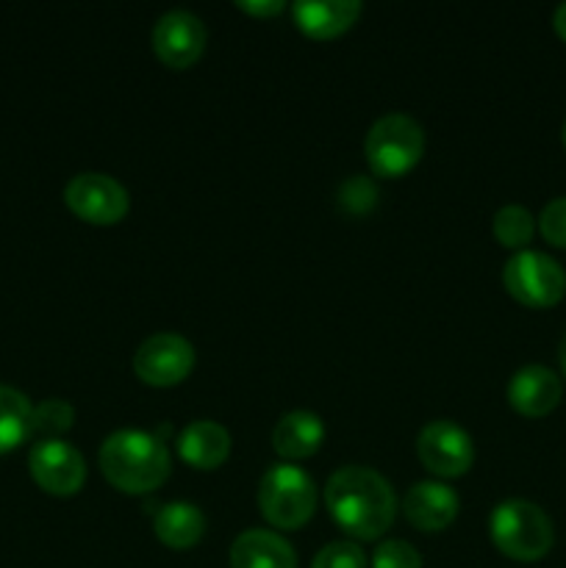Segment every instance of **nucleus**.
Returning <instances> with one entry per match:
<instances>
[{
  "label": "nucleus",
  "instance_id": "1",
  "mask_svg": "<svg viewBox=\"0 0 566 568\" xmlns=\"http://www.w3.org/2000/svg\"><path fill=\"white\" fill-rule=\"evenodd\" d=\"M325 503L333 521L358 541H375L397 516V497L377 471L366 466H342L331 475Z\"/></svg>",
  "mask_w": 566,
  "mask_h": 568
},
{
  "label": "nucleus",
  "instance_id": "2",
  "mask_svg": "<svg viewBox=\"0 0 566 568\" xmlns=\"http://www.w3.org/2000/svg\"><path fill=\"white\" fill-rule=\"evenodd\" d=\"M100 471L122 494H148L170 477V449L144 430H117L100 447Z\"/></svg>",
  "mask_w": 566,
  "mask_h": 568
},
{
  "label": "nucleus",
  "instance_id": "3",
  "mask_svg": "<svg viewBox=\"0 0 566 568\" xmlns=\"http://www.w3.org/2000/svg\"><path fill=\"white\" fill-rule=\"evenodd\" d=\"M492 541L505 558L519 560V564H533L542 560L553 549L555 532L549 516L527 499H505L494 508L492 521Z\"/></svg>",
  "mask_w": 566,
  "mask_h": 568
},
{
  "label": "nucleus",
  "instance_id": "4",
  "mask_svg": "<svg viewBox=\"0 0 566 568\" xmlns=\"http://www.w3.org/2000/svg\"><path fill=\"white\" fill-rule=\"evenodd\" d=\"M261 516L277 530H297L314 516V480L300 466L275 464L259 483Z\"/></svg>",
  "mask_w": 566,
  "mask_h": 568
},
{
  "label": "nucleus",
  "instance_id": "5",
  "mask_svg": "<svg viewBox=\"0 0 566 568\" xmlns=\"http://www.w3.org/2000/svg\"><path fill=\"white\" fill-rule=\"evenodd\" d=\"M425 153V133L405 114H386L370 128L364 155L377 178H400L414 170Z\"/></svg>",
  "mask_w": 566,
  "mask_h": 568
},
{
  "label": "nucleus",
  "instance_id": "6",
  "mask_svg": "<svg viewBox=\"0 0 566 568\" xmlns=\"http://www.w3.org/2000/svg\"><path fill=\"white\" fill-rule=\"evenodd\" d=\"M503 283L516 303L527 308H549L566 294V272L553 255L519 250L503 270Z\"/></svg>",
  "mask_w": 566,
  "mask_h": 568
},
{
  "label": "nucleus",
  "instance_id": "7",
  "mask_svg": "<svg viewBox=\"0 0 566 568\" xmlns=\"http://www.w3.org/2000/svg\"><path fill=\"white\" fill-rule=\"evenodd\" d=\"M64 203L78 220L92 225H117L131 209L128 189L103 172H81L64 189Z\"/></svg>",
  "mask_w": 566,
  "mask_h": 568
},
{
  "label": "nucleus",
  "instance_id": "8",
  "mask_svg": "<svg viewBox=\"0 0 566 568\" xmlns=\"http://www.w3.org/2000/svg\"><path fill=\"white\" fill-rule=\"evenodd\" d=\"M194 369V347L178 333H155L144 338L133 355V372L142 383L155 388H170L186 381Z\"/></svg>",
  "mask_w": 566,
  "mask_h": 568
},
{
  "label": "nucleus",
  "instance_id": "9",
  "mask_svg": "<svg viewBox=\"0 0 566 568\" xmlns=\"http://www.w3.org/2000/svg\"><path fill=\"white\" fill-rule=\"evenodd\" d=\"M28 469L37 486L53 497H72L87 480L83 455L61 438H39L28 455Z\"/></svg>",
  "mask_w": 566,
  "mask_h": 568
},
{
  "label": "nucleus",
  "instance_id": "10",
  "mask_svg": "<svg viewBox=\"0 0 566 568\" xmlns=\"http://www.w3.org/2000/svg\"><path fill=\"white\" fill-rule=\"evenodd\" d=\"M416 455L433 475L461 477L475 464V444L464 427L449 419H438L422 427L416 438Z\"/></svg>",
  "mask_w": 566,
  "mask_h": 568
},
{
  "label": "nucleus",
  "instance_id": "11",
  "mask_svg": "<svg viewBox=\"0 0 566 568\" xmlns=\"http://www.w3.org/2000/svg\"><path fill=\"white\" fill-rule=\"evenodd\" d=\"M203 20L192 11H166L153 28V50L172 70H186L203 55L205 50Z\"/></svg>",
  "mask_w": 566,
  "mask_h": 568
},
{
  "label": "nucleus",
  "instance_id": "12",
  "mask_svg": "<svg viewBox=\"0 0 566 568\" xmlns=\"http://www.w3.org/2000/svg\"><path fill=\"white\" fill-rule=\"evenodd\" d=\"M564 397L560 377L542 364L522 366L508 383V403L522 416H547Z\"/></svg>",
  "mask_w": 566,
  "mask_h": 568
},
{
  "label": "nucleus",
  "instance_id": "13",
  "mask_svg": "<svg viewBox=\"0 0 566 568\" xmlns=\"http://www.w3.org/2000/svg\"><path fill=\"white\" fill-rule=\"evenodd\" d=\"M405 516H408L411 525L422 532H438L444 527H449L458 516V494L453 491L444 483H416L405 494Z\"/></svg>",
  "mask_w": 566,
  "mask_h": 568
},
{
  "label": "nucleus",
  "instance_id": "14",
  "mask_svg": "<svg viewBox=\"0 0 566 568\" xmlns=\"http://www.w3.org/2000/svg\"><path fill=\"white\" fill-rule=\"evenodd\" d=\"M294 22L311 39H336L355 26L361 14L358 0H300L292 6Z\"/></svg>",
  "mask_w": 566,
  "mask_h": 568
},
{
  "label": "nucleus",
  "instance_id": "15",
  "mask_svg": "<svg viewBox=\"0 0 566 568\" xmlns=\"http://www.w3.org/2000/svg\"><path fill=\"white\" fill-rule=\"evenodd\" d=\"M178 455L186 460L192 469H220L231 455V436L222 425L209 419L192 422L183 427L181 438H178Z\"/></svg>",
  "mask_w": 566,
  "mask_h": 568
},
{
  "label": "nucleus",
  "instance_id": "16",
  "mask_svg": "<svg viewBox=\"0 0 566 568\" xmlns=\"http://www.w3.org/2000/svg\"><path fill=\"white\" fill-rule=\"evenodd\" d=\"M231 568H297V555L277 532L247 530L233 541Z\"/></svg>",
  "mask_w": 566,
  "mask_h": 568
},
{
  "label": "nucleus",
  "instance_id": "17",
  "mask_svg": "<svg viewBox=\"0 0 566 568\" xmlns=\"http://www.w3.org/2000/svg\"><path fill=\"white\" fill-rule=\"evenodd\" d=\"M322 442H325V425L311 410H292L281 416L272 433V447L286 460L311 458L322 447Z\"/></svg>",
  "mask_w": 566,
  "mask_h": 568
},
{
  "label": "nucleus",
  "instance_id": "18",
  "mask_svg": "<svg viewBox=\"0 0 566 568\" xmlns=\"http://www.w3.org/2000/svg\"><path fill=\"white\" fill-rule=\"evenodd\" d=\"M153 530L170 549H189L205 536V516L189 503H170L155 514Z\"/></svg>",
  "mask_w": 566,
  "mask_h": 568
},
{
  "label": "nucleus",
  "instance_id": "19",
  "mask_svg": "<svg viewBox=\"0 0 566 568\" xmlns=\"http://www.w3.org/2000/svg\"><path fill=\"white\" fill-rule=\"evenodd\" d=\"M31 399L11 386H0V455L31 438Z\"/></svg>",
  "mask_w": 566,
  "mask_h": 568
},
{
  "label": "nucleus",
  "instance_id": "20",
  "mask_svg": "<svg viewBox=\"0 0 566 568\" xmlns=\"http://www.w3.org/2000/svg\"><path fill=\"white\" fill-rule=\"evenodd\" d=\"M494 236L503 247H525L527 242L536 233V220H533L530 211L525 205H503V209L494 214Z\"/></svg>",
  "mask_w": 566,
  "mask_h": 568
},
{
  "label": "nucleus",
  "instance_id": "21",
  "mask_svg": "<svg viewBox=\"0 0 566 568\" xmlns=\"http://www.w3.org/2000/svg\"><path fill=\"white\" fill-rule=\"evenodd\" d=\"M75 422V410L67 399H44V403L33 405L31 414V436L44 438H59L67 433Z\"/></svg>",
  "mask_w": 566,
  "mask_h": 568
},
{
  "label": "nucleus",
  "instance_id": "22",
  "mask_svg": "<svg viewBox=\"0 0 566 568\" xmlns=\"http://www.w3.org/2000/svg\"><path fill=\"white\" fill-rule=\"evenodd\" d=\"M311 568H366V555L353 541H333L316 552Z\"/></svg>",
  "mask_w": 566,
  "mask_h": 568
},
{
  "label": "nucleus",
  "instance_id": "23",
  "mask_svg": "<svg viewBox=\"0 0 566 568\" xmlns=\"http://www.w3.org/2000/svg\"><path fill=\"white\" fill-rule=\"evenodd\" d=\"M375 183L364 175L350 178V181H344L342 189H338V203H342L350 214H366L370 209H375Z\"/></svg>",
  "mask_w": 566,
  "mask_h": 568
},
{
  "label": "nucleus",
  "instance_id": "24",
  "mask_svg": "<svg viewBox=\"0 0 566 568\" xmlns=\"http://www.w3.org/2000/svg\"><path fill=\"white\" fill-rule=\"evenodd\" d=\"M372 568H422V558L411 544L383 541L372 555Z\"/></svg>",
  "mask_w": 566,
  "mask_h": 568
},
{
  "label": "nucleus",
  "instance_id": "25",
  "mask_svg": "<svg viewBox=\"0 0 566 568\" xmlns=\"http://www.w3.org/2000/svg\"><path fill=\"white\" fill-rule=\"evenodd\" d=\"M538 227L542 236L555 247H566V194L555 197L544 205L542 216H538Z\"/></svg>",
  "mask_w": 566,
  "mask_h": 568
},
{
  "label": "nucleus",
  "instance_id": "26",
  "mask_svg": "<svg viewBox=\"0 0 566 568\" xmlns=\"http://www.w3.org/2000/svg\"><path fill=\"white\" fill-rule=\"evenodd\" d=\"M236 9L247 11V14H253V17H275L277 11H283V3L281 0H261V3L242 0V3H236Z\"/></svg>",
  "mask_w": 566,
  "mask_h": 568
},
{
  "label": "nucleus",
  "instance_id": "27",
  "mask_svg": "<svg viewBox=\"0 0 566 568\" xmlns=\"http://www.w3.org/2000/svg\"><path fill=\"white\" fill-rule=\"evenodd\" d=\"M553 26H555V33H558L560 39H566V0L558 6V9H555Z\"/></svg>",
  "mask_w": 566,
  "mask_h": 568
},
{
  "label": "nucleus",
  "instance_id": "28",
  "mask_svg": "<svg viewBox=\"0 0 566 568\" xmlns=\"http://www.w3.org/2000/svg\"><path fill=\"white\" fill-rule=\"evenodd\" d=\"M558 358H560V369H564V375H566V333H564V338H560Z\"/></svg>",
  "mask_w": 566,
  "mask_h": 568
},
{
  "label": "nucleus",
  "instance_id": "29",
  "mask_svg": "<svg viewBox=\"0 0 566 568\" xmlns=\"http://www.w3.org/2000/svg\"><path fill=\"white\" fill-rule=\"evenodd\" d=\"M560 136H564V144H566V122H564V133H560Z\"/></svg>",
  "mask_w": 566,
  "mask_h": 568
}]
</instances>
